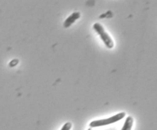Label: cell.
I'll use <instances>...</instances> for the list:
<instances>
[{
    "instance_id": "1",
    "label": "cell",
    "mask_w": 157,
    "mask_h": 130,
    "mask_svg": "<svg viewBox=\"0 0 157 130\" xmlns=\"http://www.w3.org/2000/svg\"><path fill=\"white\" fill-rule=\"evenodd\" d=\"M126 116L125 113H120L118 114H116L115 116H111L110 118H107V119H99V120H94L93 122H91L90 123V126L91 128H96V127H101V126H104V125H110V124L115 123V122H118V121L121 120L122 119H124Z\"/></svg>"
},
{
    "instance_id": "2",
    "label": "cell",
    "mask_w": 157,
    "mask_h": 130,
    "mask_svg": "<svg viewBox=\"0 0 157 130\" xmlns=\"http://www.w3.org/2000/svg\"><path fill=\"white\" fill-rule=\"evenodd\" d=\"M93 28L94 29L95 32L100 35V38H101V39L102 40L103 42L104 43L106 47L109 49L113 48V45H114L113 40H112V38H110V35L105 32L104 27H103L100 23H95V24L93 25Z\"/></svg>"
},
{
    "instance_id": "3",
    "label": "cell",
    "mask_w": 157,
    "mask_h": 130,
    "mask_svg": "<svg viewBox=\"0 0 157 130\" xmlns=\"http://www.w3.org/2000/svg\"><path fill=\"white\" fill-rule=\"evenodd\" d=\"M80 16H81V14H80V12H74V13H72L71 15L70 16H68V18H67V19L64 21V27L65 28L70 27L72 24H74V23L75 22V21H76V20H78V18H80Z\"/></svg>"
},
{
    "instance_id": "4",
    "label": "cell",
    "mask_w": 157,
    "mask_h": 130,
    "mask_svg": "<svg viewBox=\"0 0 157 130\" xmlns=\"http://www.w3.org/2000/svg\"><path fill=\"white\" fill-rule=\"evenodd\" d=\"M133 119L132 116H128V117L126 119L125 122L124 124V126H123L122 129L121 130H131L132 126H133Z\"/></svg>"
},
{
    "instance_id": "5",
    "label": "cell",
    "mask_w": 157,
    "mask_h": 130,
    "mask_svg": "<svg viewBox=\"0 0 157 130\" xmlns=\"http://www.w3.org/2000/svg\"><path fill=\"white\" fill-rule=\"evenodd\" d=\"M71 127L72 125L71 122H66V123L63 125V127L61 128V130H70L71 128Z\"/></svg>"
},
{
    "instance_id": "6",
    "label": "cell",
    "mask_w": 157,
    "mask_h": 130,
    "mask_svg": "<svg viewBox=\"0 0 157 130\" xmlns=\"http://www.w3.org/2000/svg\"><path fill=\"white\" fill-rule=\"evenodd\" d=\"M18 60H14V61H12V62H10V64H9V65H10V67H14V66L16 65L17 64H18Z\"/></svg>"
},
{
    "instance_id": "7",
    "label": "cell",
    "mask_w": 157,
    "mask_h": 130,
    "mask_svg": "<svg viewBox=\"0 0 157 130\" xmlns=\"http://www.w3.org/2000/svg\"><path fill=\"white\" fill-rule=\"evenodd\" d=\"M88 130H92V129H91V128H88Z\"/></svg>"
}]
</instances>
